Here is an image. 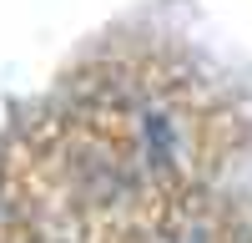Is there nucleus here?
<instances>
[{
    "label": "nucleus",
    "mask_w": 252,
    "mask_h": 243,
    "mask_svg": "<svg viewBox=\"0 0 252 243\" xmlns=\"http://www.w3.org/2000/svg\"><path fill=\"white\" fill-rule=\"evenodd\" d=\"M141 137H146V162L152 167H172L177 162V127L166 112H146L141 117Z\"/></svg>",
    "instance_id": "1"
},
{
    "label": "nucleus",
    "mask_w": 252,
    "mask_h": 243,
    "mask_svg": "<svg viewBox=\"0 0 252 243\" xmlns=\"http://www.w3.org/2000/svg\"><path fill=\"white\" fill-rule=\"evenodd\" d=\"M182 243H202V233H187V238H182Z\"/></svg>",
    "instance_id": "2"
}]
</instances>
